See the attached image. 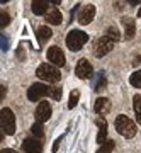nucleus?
<instances>
[{
  "label": "nucleus",
  "instance_id": "ddd939ff",
  "mask_svg": "<svg viewBox=\"0 0 141 153\" xmlns=\"http://www.w3.org/2000/svg\"><path fill=\"white\" fill-rule=\"evenodd\" d=\"M31 7H33V12L36 16H43V14H48L49 2H46V0H34L31 4Z\"/></svg>",
  "mask_w": 141,
  "mask_h": 153
},
{
  "label": "nucleus",
  "instance_id": "b1692460",
  "mask_svg": "<svg viewBox=\"0 0 141 153\" xmlns=\"http://www.w3.org/2000/svg\"><path fill=\"white\" fill-rule=\"evenodd\" d=\"M9 22H10V17H9V14L2 10V14H0V27H2V29L7 27V26H9Z\"/></svg>",
  "mask_w": 141,
  "mask_h": 153
},
{
  "label": "nucleus",
  "instance_id": "20e7f679",
  "mask_svg": "<svg viewBox=\"0 0 141 153\" xmlns=\"http://www.w3.org/2000/svg\"><path fill=\"white\" fill-rule=\"evenodd\" d=\"M0 124H2V131L7 134H14L16 133V116L12 109L4 107L0 111Z\"/></svg>",
  "mask_w": 141,
  "mask_h": 153
},
{
  "label": "nucleus",
  "instance_id": "9d476101",
  "mask_svg": "<svg viewBox=\"0 0 141 153\" xmlns=\"http://www.w3.org/2000/svg\"><path fill=\"white\" fill-rule=\"evenodd\" d=\"M22 150L26 153H41L43 152V143L38 138H26L22 143Z\"/></svg>",
  "mask_w": 141,
  "mask_h": 153
},
{
  "label": "nucleus",
  "instance_id": "f257e3e1",
  "mask_svg": "<svg viewBox=\"0 0 141 153\" xmlns=\"http://www.w3.org/2000/svg\"><path fill=\"white\" fill-rule=\"evenodd\" d=\"M36 75L44 80V82H49V83H56L60 82L61 78V73L58 70V66L51 65V63H41L38 66V70H36Z\"/></svg>",
  "mask_w": 141,
  "mask_h": 153
},
{
  "label": "nucleus",
  "instance_id": "39448f33",
  "mask_svg": "<svg viewBox=\"0 0 141 153\" xmlns=\"http://www.w3.org/2000/svg\"><path fill=\"white\" fill-rule=\"evenodd\" d=\"M49 90L51 87H48L46 83H33L29 90H27V99L31 100V102H38L41 97H49Z\"/></svg>",
  "mask_w": 141,
  "mask_h": 153
},
{
  "label": "nucleus",
  "instance_id": "7ed1b4c3",
  "mask_svg": "<svg viewBox=\"0 0 141 153\" xmlns=\"http://www.w3.org/2000/svg\"><path fill=\"white\" fill-rule=\"evenodd\" d=\"M88 41V36L83 31H78V29H73L68 33L66 36V46L70 48V51H80L82 46Z\"/></svg>",
  "mask_w": 141,
  "mask_h": 153
},
{
  "label": "nucleus",
  "instance_id": "f03ea898",
  "mask_svg": "<svg viewBox=\"0 0 141 153\" xmlns=\"http://www.w3.org/2000/svg\"><path fill=\"white\" fill-rule=\"evenodd\" d=\"M116 129H117V133L121 136H124V138H133L136 134V131H138L136 124L124 114H119L116 117Z\"/></svg>",
  "mask_w": 141,
  "mask_h": 153
},
{
  "label": "nucleus",
  "instance_id": "1a4fd4ad",
  "mask_svg": "<svg viewBox=\"0 0 141 153\" xmlns=\"http://www.w3.org/2000/svg\"><path fill=\"white\" fill-rule=\"evenodd\" d=\"M94 17H95V7L92 4H87L85 7H82L80 12H78V22L80 24H90L94 21Z\"/></svg>",
  "mask_w": 141,
  "mask_h": 153
},
{
  "label": "nucleus",
  "instance_id": "393cba45",
  "mask_svg": "<svg viewBox=\"0 0 141 153\" xmlns=\"http://www.w3.org/2000/svg\"><path fill=\"white\" fill-rule=\"evenodd\" d=\"M49 97L54 99V100H60V97H61V88H60V87H51V90H49Z\"/></svg>",
  "mask_w": 141,
  "mask_h": 153
},
{
  "label": "nucleus",
  "instance_id": "0eeeda50",
  "mask_svg": "<svg viewBox=\"0 0 141 153\" xmlns=\"http://www.w3.org/2000/svg\"><path fill=\"white\" fill-rule=\"evenodd\" d=\"M46 56H48V61H51V65L54 66H63L65 65V53L61 51L58 46H51V48H48V53H46Z\"/></svg>",
  "mask_w": 141,
  "mask_h": 153
},
{
  "label": "nucleus",
  "instance_id": "a878e982",
  "mask_svg": "<svg viewBox=\"0 0 141 153\" xmlns=\"http://www.w3.org/2000/svg\"><path fill=\"white\" fill-rule=\"evenodd\" d=\"M0 153H17L16 150H10V148H2V152Z\"/></svg>",
  "mask_w": 141,
  "mask_h": 153
},
{
  "label": "nucleus",
  "instance_id": "a211bd4d",
  "mask_svg": "<svg viewBox=\"0 0 141 153\" xmlns=\"http://www.w3.org/2000/svg\"><path fill=\"white\" fill-rule=\"evenodd\" d=\"M133 105H134V112H136V119L141 124V95H134L133 99Z\"/></svg>",
  "mask_w": 141,
  "mask_h": 153
},
{
  "label": "nucleus",
  "instance_id": "dca6fc26",
  "mask_svg": "<svg viewBox=\"0 0 141 153\" xmlns=\"http://www.w3.org/2000/svg\"><path fill=\"white\" fill-rule=\"evenodd\" d=\"M61 12L58 10V9H54V7H51L48 10V14H46V21L49 22V24H53V26H58V24H61Z\"/></svg>",
  "mask_w": 141,
  "mask_h": 153
},
{
  "label": "nucleus",
  "instance_id": "4be33fe9",
  "mask_svg": "<svg viewBox=\"0 0 141 153\" xmlns=\"http://www.w3.org/2000/svg\"><path fill=\"white\" fill-rule=\"evenodd\" d=\"M114 141L112 140H107V141L104 143V145H100V148H99V153H111L112 150H114Z\"/></svg>",
  "mask_w": 141,
  "mask_h": 153
},
{
  "label": "nucleus",
  "instance_id": "6ab92c4d",
  "mask_svg": "<svg viewBox=\"0 0 141 153\" xmlns=\"http://www.w3.org/2000/svg\"><path fill=\"white\" fill-rule=\"evenodd\" d=\"M129 83L136 88H141V70H136L134 73L129 76Z\"/></svg>",
  "mask_w": 141,
  "mask_h": 153
},
{
  "label": "nucleus",
  "instance_id": "bb28decb",
  "mask_svg": "<svg viewBox=\"0 0 141 153\" xmlns=\"http://www.w3.org/2000/svg\"><path fill=\"white\" fill-rule=\"evenodd\" d=\"M0 97H2V99L5 97V87H4V85L0 87Z\"/></svg>",
  "mask_w": 141,
  "mask_h": 153
},
{
  "label": "nucleus",
  "instance_id": "aec40b11",
  "mask_svg": "<svg viewBox=\"0 0 141 153\" xmlns=\"http://www.w3.org/2000/svg\"><path fill=\"white\" fill-rule=\"evenodd\" d=\"M31 131H33V136L38 138V140L44 138V129H43V126H41V123H36V124L31 128Z\"/></svg>",
  "mask_w": 141,
  "mask_h": 153
},
{
  "label": "nucleus",
  "instance_id": "cd10ccee",
  "mask_svg": "<svg viewBox=\"0 0 141 153\" xmlns=\"http://www.w3.org/2000/svg\"><path fill=\"white\" fill-rule=\"evenodd\" d=\"M58 145H60V140H56V141H54V146H53V152H56V150H58Z\"/></svg>",
  "mask_w": 141,
  "mask_h": 153
},
{
  "label": "nucleus",
  "instance_id": "423d86ee",
  "mask_svg": "<svg viewBox=\"0 0 141 153\" xmlns=\"http://www.w3.org/2000/svg\"><path fill=\"white\" fill-rule=\"evenodd\" d=\"M112 48H114V41L111 38H107V36H104V38L97 39V43L94 46V55L97 56V58H102L107 53H111Z\"/></svg>",
  "mask_w": 141,
  "mask_h": 153
},
{
  "label": "nucleus",
  "instance_id": "2eb2a0df",
  "mask_svg": "<svg viewBox=\"0 0 141 153\" xmlns=\"http://www.w3.org/2000/svg\"><path fill=\"white\" fill-rule=\"evenodd\" d=\"M111 109V102H109L105 97H99L97 100H95V105H94V111L97 112L99 116L100 114H105L107 111Z\"/></svg>",
  "mask_w": 141,
  "mask_h": 153
},
{
  "label": "nucleus",
  "instance_id": "f8f14e48",
  "mask_svg": "<svg viewBox=\"0 0 141 153\" xmlns=\"http://www.w3.org/2000/svg\"><path fill=\"white\" fill-rule=\"evenodd\" d=\"M122 26H124V36L126 39H133L136 34V22L131 19V17H126L122 19Z\"/></svg>",
  "mask_w": 141,
  "mask_h": 153
},
{
  "label": "nucleus",
  "instance_id": "c85d7f7f",
  "mask_svg": "<svg viewBox=\"0 0 141 153\" xmlns=\"http://www.w3.org/2000/svg\"><path fill=\"white\" fill-rule=\"evenodd\" d=\"M138 16H140V17H141V9H140V10H138Z\"/></svg>",
  "mask_w": 141,
  "mask_h": 153
},
{
  "label": "nucleus",
  "instance_id": "f3484780",
  "mask_svg": "<svg viewBox=\"0 0 141 153\" xmlns=\"http://www.w3.org/2000/svg\"><path fill=\"white\" fill-rule=\"evenodd\" d=\"M38 41H39V44H44L46 41H49V38H51V29L48 27V26H41V27L38 29Z\"/></svg>",
  "mask_w": 141,
  "mask_h": 153
},
{
  "label": "nucleus",
  "instance_id": "9b49d317",
  "mask_svg": "<svg viewBox=\"0 0 141 153\" xmlns=\"http://www.w3.org/2000/svg\"><path fill=\"white\" fill-rule=\"evenodd\" d=\"M51 116V105L48 102H41L36 109V123H44Z\"/></svg>",
  "mask_w": 141,
  "mask_h": 153
},
{
  "label": "nucleus",
  "instance_id": "412c9836",
  "mask_svg": "<svg viewBox=\"0 0 141 153\" xmlns=\"http://www.w3.org/2000/svg\"><path fill=\"white\" fill-rule=\"evenodd\" d=\"M105 36H107V38H111L112 39V41H119V31H117V29L114 27V26H111V27H107V31H105Z\"/></svg>",
  "mask_w": 141,
  "mask_h": 153
},
{
  "label": "nucleus",
  "instance_id": "6e6552de",
  "mask_svg": "<svg viewBox=\"0 0 141 153\" xmlns=\"http://www.w3.org/2000/svg\"><path fill=\"white\" fill-rule=\"evenodd\" d=\"M75 73H76L78 78H82V80H88V78H92V75H94V68L85 58H82V60L76 63Z\"/></svg>",
  "mask_w": 141,
  "mask_h": 153
},
{
  "label": "nucleus",
  "instance_id": "4468645a",
  "mask_svg": "<svg viewBox=\"0 0 141 153\" xmlns=\"http://www.w3.org/2000/svg\"><path fill=\"white\" fill-rule=\"evenodd\" d=\"M97 126H99L97 143L99 145H104V143L107 141V124H105V119H104V117L97 119Z\"/></svg>",
  "mask_w": 141,
  "mask_h": 153
},
{
  "label": "nucleus",
  "instance_id": "5701e85b",
  "mask_svg": "<svg viewBox=\"0 0 141 153\" xmlns=\"http://www.w3.org/2000/svg\"><path fill=\"white\" fill-rule=\"evenodd\" d=\"M78 97H80V92L78 90H73L70 95V102H68V109H73L76 104H78Z\"/></svg>",
  "mask_w": 141,
  "mask_h": 153
}]
</instances>
